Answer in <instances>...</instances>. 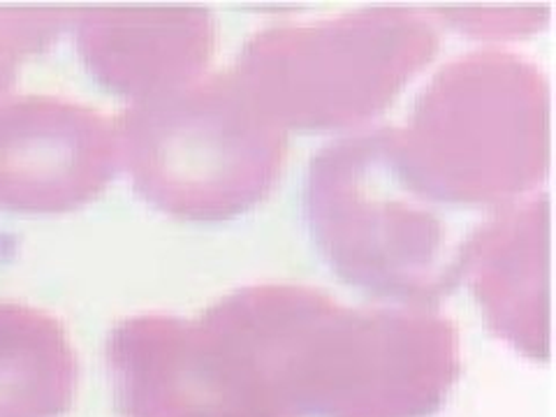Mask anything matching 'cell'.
<instances>
[{"label": "cell", "mask_w": 556, "mask_h": 417, "mask_svg": "<svg viewBox=\"0 0 556 417\" xmlns=\"http://www.w3.org/2000/svg\"><path fill=\"white\" fill-rule=\"evenodd\" d=\"M200 316L247 371L325 388L359 410L420 404L457 367V325L420 306L351 308L316 288L263 283Z\"/></svg>", "instance_id": "cell-1"}, {"label": "cell", "mask_w": 556, "mask_h": 417, "mask_svg": "<svg viewBox=\"0 0 556 417\" xmlns=\"http://www.w3.org/2000/svg\"><path fill=\"white\" fill-rule=\"evenodd\" d=\"M304 218L329 267L378 298L431 304L464 278L473 230L464 232L452 208L406 177L394 126L341 137L313 155Z\"/></svg>", "instance_id": "cell-2"}, {"label": "cell", "mask_w": 556, "mask_h": 417, "mask_svg": "<svg viewBox=\"0 0 556 417\" xmlns=\"http://www.w3.org/2000/svg\"><path fill=\"white\" fill-rule=\"evenodd\" d=\"M121 165L114 118L56 96L0 102V208L63 214L98 198Z\"/></svg>", "instance_id": "cell-6"}, {"label": "cell", "mask_w": 556, "mask_h": 417, "mask_svg": "<svg viewBox=\"0 0 556 417\" xmlns=\"http://www.w3.org/2000/svg\"><path fill=\"white\" fill-rule=\"evenodd\" d=\"M549 81L529 59L478 49L441 67L394 126L406 177L447 208L519 198L552 161Z\"/></svg>", "instance_id": "cell-3"}, {"label": "cell", "mask_w": 556, "mask_h": 417, "mask_svg": "<svg viewBox=\"0 0 556 417\" xmlns=\"http://www.w3.org/2000/svg\"><path fill=\"white\" fill-rule=\"evenodd\" d=\"M439 16L455 28L471 35H527L547 20V5H513V8H486V5H441Z\"/></svg>", "instance_id": "cell-11"}, {"label": "cell", "mask_w": 556, "mask_h": 417, "mask_svg": "<svg viewBox=\"0 0 556 417\" xmlns=\"http://www.w3.org/2000/svg\"><path fill=\"white\" fill-rule=\"evenodd\" d=\"M468 278L496 334L531 355L549 351V198L506 206L476 225L466 243Z\"/></svg>", "instance_id": "cell-8"}, {"label": "cell", "mask_w": 556, "mask_h": 417, "mask_svg": "<svg viewBox=\"0 0 556 417\" xmlns=\"http://www.w3.org/2000/svg\"><path fill=\"white\" fill-rule=\"evenodd\" d=\"M73 16L75 10L63 5H0V93L28 56L59 40Z\"/></svg>", "instance_id": "cell-10"}, {"label": "cell", "mask_w": 556, "mask_h": 417, "mask_svg": "<svg viewBox=\"0 0 556 417\" xmlns=\"http://www.w3.org/2000/svg\"><path fill=\"white\" fill-rule=\"evenodd\" d=\"M77 49L110 91L147 100L195 81L218 42L200 5H96L75 10Z\"/></svg>", "instance_id": "cell-7"}, {"label": "cell", "mask_w": 556, "mask_h": 417, "mask_svg": "<svg viewBox=\"0 0 556 417\" xmlns=\"http://www.w3.org/2000/svg\"><path fill=\"white\" fill-rule=\"evenodd\" d=\"M75 351L49 313L0 302V417H54L73 394Z\"/></svg>", "instance_id": "cell-9"}, {"label": "cell", "mask_w": 556, "mask_h": 417, "mask_svg": "<svg viewBox=\"0 0 556 417\" xmlns=\"http://www.w3.org/2000/svg\"><path fill=\"white\" fill-rule=\"evenodd\" d=\"M114 124L137 193L190 220L232 218L257 204L288 151V132L255 108L232 67L137 100Z\"/></svg>", "instance_id": "cell-4"}, {"label": "cell", "mask_w": 556, "mask_h": 417, "mask_svg": "<svg viewBox=\"0 0 556 417\" xmlns=\"http://www.w3.org/2000/svg\"><path fill=\"white\" fill-rule=\"evenodd\" d=\"M439 47L441 35L427 14L374 5L257 30L232 73L281 130H329L386 110Z\"/></svg>", "instance_id": "cell-5"}]
</instances>
